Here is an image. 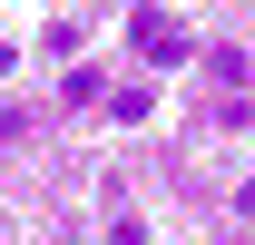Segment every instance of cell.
Returning <instances> with one entry per match:
<instances>
[{"mask_svg": "<svg viewBox=\"0 0 255 245\" xmlns=\"http://www.w3.org/2000/svg\"><path fill=\"white\" fill-rule=\"evenodd\" d=\"M0 69H10V39H0Z\"/></svg>", "mask_w": 255, "mask_h": 245, "instance_id": "cell-2", "label": "cell"}, {"mask_svg": "<svg viewBox=\"0 0 255 245\" xmlns=\"http://www.w3.org/2000/svg\"><path fill=\"white\" fill-rule=\"evenodd\" d=\"M137 49H147V59H157V69H177V59H187V49H196V39L177 30L167 10H137Z\"/></svg>", "mask_w": 255, "mask_h": 245, "instance_id": "cell-1", "label": "cell"}]
</instances>
